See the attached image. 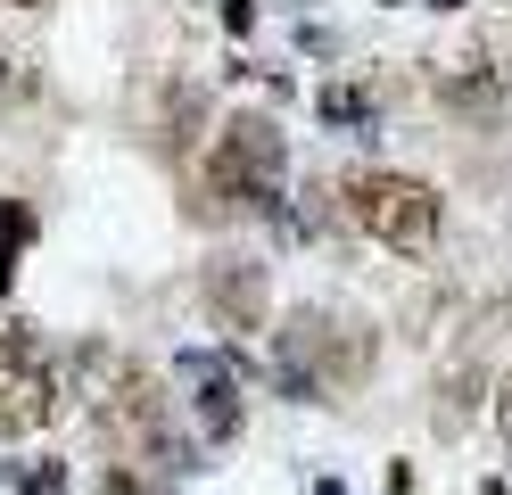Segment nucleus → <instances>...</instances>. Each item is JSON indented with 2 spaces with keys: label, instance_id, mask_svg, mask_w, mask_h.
Returning <instances> with one entry per match:
<instances>
[{
  "label": "nucleus",
  "instance_id": "f257e3e1",
  "mask_svg": "<svg viewBox=\"0 0 512 495\" xmlns=\"http://www.w3.org/2000/svg\"><path fill=\"white\" fill-rule=\"evenodd\" d=\"M347 223H356L364 240L397 248V256H430V240H438V190L413 182V174L364 165V174H347Z\"/></svg>",
  "mask_w": 512,
  "mask_h": 495
},
{
  "label": "nucleus",
  "instance_id": "f03ea898",
  "mask_svg": "<svg viewBox=\"0 0 512 495\" xmlns=\"http://www.w3.org/2000/svg\"><path fill=\"white\" fill-rule=\"evenodd\" d=\"M281 165H290L281 132H273L265 116H232V124H223V141H215V157H207V182H215V198L265 207L281 231H298V223H290V207H281Z\"/></svg>",
  "mask_w": 512,
  "mask_h": 495
},
{
  "label": "nucleus",
  "instance_id": "7ed1b4c3",
  "mask_svg": "<svg viewBox=\"0 0 512 495\" xmlns=\"http://www.w3.org/2000/svg\"><path fill=\"white\" fill-rule=\"evenodd\" d=\"M58 413V363L25 322H0V438H34Z\"/></svg>",
  "mask_w": 512,
  "mask_h": 495
},
{
  "label": "nucleus",
  "instance_id": "20e7f679",
  "mask_svg": "<svg viewBox=\"0 0 512 495\" xmlns=\"http://www.w3.org/2000/svg\"><path fill=\"white\" fill-rule=\"evenodd\" d=\"M100 438L124 454V462H157L174 446V421H166V396H157V380L141 372H116V396H100Z\"/></svg>",
  "mask_w": 512,
  "mask_h": 495
},
{
  "label": "nucleus",
  "instance_id": "39448f33",
  "mask_svg": "<svg viewBox=\"0 0 512 495\" xmlns=\"http://www.w3.org/2000/svg\"><path fill=\"white\" fill-rule=\"evenodd\" d=\"M207 314H215V330H256L265 322V264H248V256H215L207 264Z\"/></svg>",
  "mask_w": 512,
  "mask_h": 495
},
{
  "label": "nucleus",
  "instance_id": "423d86ee",
  "mask_svg": "<svg viewBox=\"0 0 512 495\" xmlns=\"http://www.w3.org/2000/svg\"><path fill=\"white\" fill-rule=\"evenodd\" d=\"M207 372V388H199V421H207V438H232L240 429V405H232V380L215 372V363H199Z\"/></svg>",
  "mask_w": 512,
  "mask_h": 495
},
{
  "label": "nucleus",
  "instance_id": "0eeeda50",
  "mask_svg": "<svg viewBox=\"0 0 512 495\" xmlns=\"http://www.w3.org/2000/svg\"><path fill=\"white\" fill-rule=\"evenodd\" d=\"M314 116H323V124H364V116H372V99H364L356 83H331L323 99H314Z\"/></svg>",
  "mask_w": 512,
  "mask_h": 495
},
{
  "label": "nucleus",
  "instance_id": "6e6552de",
  "mask_svg": "<svg viewBox=\"0 0 512 495\" xmlns=\"http://www.w3.org/2000/svg\"><path fill=\"white\" fill-rule=\"evenodd\" d=\"M223 25H232V33H248V25H256V0H223Z\"/></svg>",
  "mask_w": 512,
  "mask_h": 495
},
{
  "label": "nucleus",
  "instance_id": "1a4fd4ad",
  "mask_svg": "<svg viewBox=\"0 0 512 495\" xmlns=\"http://www.w3.org/2000/svg\"><path fill=\"white\" fill-rule=\"evenodd\" d=\"M496 421H504V438H512V372L496 380Z\"/></svg>",
  "mask_w": 512,
  "mask_h": 495
},
{
  "label": "nucleus",
  "instance_id": "9d476101",
  "mask_svg": "<svg viewBox=\"0 0 512 495\" xmlns=\"http://www.w3.org/2000/svg\"><path fill=\"white\" fill-rule=\"evenodd\" d=\"M389 495H413V471H389Z\"/></svg>",
  "mask_w": 512,
  "mask_h": 495
},
{
  "label": "nucleus",
  "instance_id": "9b49d317",
  "mask_svg": "<svg viewBox=\"0 0 512 495\" xmlns=\"http://www.w3.org/2000/svg\"><path fill=\"white\" fill-rule=\"evenodd\" d=\"M479 495H512V487H504V479H488V487H479Z\"/></svg>",
  "mask_w": 512,
  "mask_h": 495
},
{
  "label": "nucleus",
  "instance_id": "f8f14e48",
  "mask_svg": "<svg viewBox=\"0 0 512 495\" xmlns=\"http://www.w3.org/2000/svg\"><path fill=\"white\" fill-rule=\"evenodd\" d=\"M0 91H9V50H0Z\"/></svg>",
  "mask_w": 512,
  "mask_h": 495
},
{
  "label": "nucleus",
  "instance_id": "ddd939ff",
  "mask_svg": "<svg viewBox=\"0 0 512 495\" xmlns=\"http://www.w3.org/2000/svg\"><path fill=\"white\" fill-rule=\"evenodd\" d=\"M438 9H463V0H438Z\"/></svg>",
  "mask_w": 512,
  "mask_h": 495
},
{
  "label": "nucleus",
  "instance_id": "4468645a",
  "mask_svg": "<svg viewBox=\"0 0 512 495\" xmlns=\"http://www.w3.org/2000/svg\"><path fill=\"white\" fill-rule=\"evenodd\" d=\"M17 9H42V0H17Z\"/></svg>",
  "mask_w": 512,
  "mask_h": 495
}]
</instances>
